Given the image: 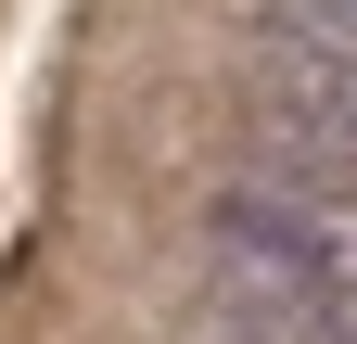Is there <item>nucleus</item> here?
I'll use <instances>...</instances> for the list:
<instances>
[{
	"label": "nucleus",
	"mask_w": 357,
	"mask_h": 344,
	"mask_svg": "<svg viewBox=\"0 0 357 344\" xmlns=\"http://www.w3.org/2000/svg\"><path fill=\"white\" fill-rule=\"evenodd\" d=\"M255 115H268V179L281 191L357 204V64L255 38Z\"/></svg>",
	"instance_id": "nucleus-1"
},
{
	"label": "nucleus",
	"mask_w": 357,
	"mask_h": 344,
	"mask_svg": "<svg viewBox=\"0 0 357 344\" xmlns=\"http://www.w3.org/2000/svg\"><path fill=\"white\" fill-rule=\"evenodd\" d=\"M268 38H294V52H332V64H357V0H268Z\"/></svg>",
	"instance_id": "nucleus-2"
}]
</instances>
